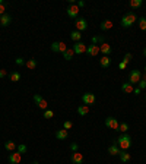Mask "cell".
<instances>
[{
	"label": "cell",
	"mask_w": 146,
	"mask_h": 164,
	"mask_svg": "<svg viewBox=\"0 0 146 164\" xmlns=\"http://www.w3.org/2000/svg\"><path fill=\"white\" fill-rule=\"evenodd\" d=\"M115 144L118 145V148H121L123 151H127L128 148L131 146V136L128 133H123L115 139Z\"/></svg>",
	"instance_id": "obj_1"
},
{
	"label": "cell",
	"mask_w": 146,
	"mask_h": 164,
	"mask_svg": "<svg viewBox=\"0 0 146 164\" xmlns=\"http://www.w3.org/2000/svg\"><path fill=\"white\" fill-rule=\"evenodd\" d=\"M136 21H137V18H136L134 13H126V15L121 18V25H123L124 28H130Z\"/></svg>",
	"instance_id": "obj_2"
},
{
	"label": "cell",
	"mask_w": 146,
	"mask_h": 164,
	"mask_svg": "<svg viewBox=\"0 0 146 164\" xmlns=\"http://www.w3.org/2000/svg\"><path fill=\"white\" fill-rule=\"evenodd\" d=\"M142 79V72L137 71V69H133L131 72L128 73V84L134 85V84H139Z\"/></svg>",
	"instance_id": "obj_3"
},
{
	"label": "cell",
	"mask_w": 146,
	"mask_h": 164,
	"mask_svg": "<svg viewBox=\"0 0 146 164\" xmlns=\"http://www.w3.org/2000/svg\"><path fill=\"white\" fill-rule=\"evenodd\" d=\"M82 101H83L85 106H91V104H93V103L96 101V97H95V94H92V92H85V94L82 95Z\"/></svg>",
	"instance_id": "obj_4"
},
{
	"label": "cell",
	"mask_w": 146,
	"mask_h": 164,
	"mask_svg": "<svg viewBox=\"0 0 146 164\" xmlns=\"http://www.w3.org/2000/svg\"><path fill=\"white\" fill-rule=\"evenodd\" d=\"M105 126L108 129H112V130H118V126H120V123H118V120L115 119V117H107L105 119Z\"/></svg>",
	"instance_id": "obj_5"
},
{
	"label": "cell",
	"mask_w": 146,
	"mask_h": 164,
	"mask_svg": "<svg viewBox=\"0 0 146 164\" xmlns=\"http://www.w3.org/2000/svg\"><path fill=\"white\" fill-rule=\"evenodd\" d=\"M34 101H35V104L38 106V109L44 110V111H45V110H47V107H48L47 101H45V100H44V98H42L39 94H35V95H34Z\"/></svg>",
	"instance_id": "obj_6"
},
{
	"label": "cell",
	"mask_w": 146,
	"mask_h": 164,
	"mask_svg": "<svg viewBox=\"0 0 146 164\" xmlns=\"http://www.w3.org/2000/svg\"><path fill=\"white\" fill-rule=\"evenodd\" d=\"M86 49H88V46H85L82 41L74 43V46H73V51H74V54H83V53H86Z\"/></svg>",
	"instance_id": "obj_7"
},
{
	"label": "cell",
	"mask_w": 146,
	"mask_h": 164,
	"mask_svg": "<svg viewBox=\"0 0 146 164\" xmlns=\"http://www.w3.org/2000/svg\"><path fill=\"white\" fill-rule=\"evenodd\" d=\"M67 16L72 19H76L77 18V15H79V7L76 6V3L74 4H69V7H67Z\"/></svg>",
	"instance_id": "obj_8"
},
{
	"label": "cell",
	"mask_w": 146,
	"mask_h": 164,
	"mask_svg": "<svg viewBox=\"0 0 146 164\" xmlns=\"http://www.w3.org/2000/svg\"><path fill=\"white\" fill-rule=\"evenodd\" d=\"M74 26H76V29L77 31H85L86 28H88V22H86V19L85 18H79L77 21H76V24H74Z\"/></svg>",
	"instance_id": "obj_9"
},
{
	"label": "cell",
	"mask_w": 146,
	"mask_h": 164,
	"mask_svg": "<svg viewBox=\"0 0 146 164\" xmlns=\"http://www.w3.org/2000/svg\"><path fill=\"white\" fill-rule=\"evenodd\" d=\"M70 160H72L73 164H83V155L80 154V152H73L72 157H70Z\"/></svg>",
	"instance_id": "obj_10"
},
{
	"label": "cell",
	"mask_w": 146,
	"mask_h": 164,
	"mask_svg": "<svg viewBox=\"0 0 146 164\" xmlns=\"http://www.w3.org/2000/svg\"><path fill=\"white\" fill-rule=\"evenodd\" d=\"M10 24H12V16L10 15L4 13L3 16H0V25L1 26H9Z\"/></svg>",
	"instance_id": "obj_11"
},
{
	"label": "cell",
	"mask_w": 146,
	"mask_h": 164,
	"mask_svg": "<svg viewBox=\"0 0 146 164\" xmlns=\"http://www.w3.org/2000/svg\"><path fill=\"white\" fill-rule=\"evenodd\" d=\"M20 157H22V154H19L18 151H16V152H12V154L9 155V161L12 164H19L20 163Z\"/></svg>",
	"instance_id": "obj_12"
},
{
	"label": "cell",
	"mask_w": 146,
	"mask_h": 164,
	"mask_svg": "<svg viewBox=\"0 0 146 164\" xmlns=\"http://www.w3.org/2000/svg\"><path fill=\"white\" fill-rule=\"evenodd\" d=\"M67 136H69V132H67L66 129H58V130L55 132V138H57V139H60V141L67 139Z\"/></svg>",
	"instance_id": "obj_13"
},
{
	"label": "cell",
	"mask_w": 146,
	"mask_h": 164,
	"mask_svg": "<svg viewBox=\"0 0 146 164\" xmlns=\"http://www.w3.org/2000/svg\"><path fill=\"white\" fill-rule=\"evenodd\" d=\"M86 53H88L89 56H96L98 53H99V47H98L96 44H91V46H88Z\"/></svg>",
	"instance_id": "obj_14"
},
{
	"label": "cell",
	"mask_w": 146,
	"mask_h": 164,
	"mask_svg": "<svg viewBox=\"0 0 146 164\" xmlns=\"http://www.w3.org/2000/svg\"><path fill=\"white\" fill-rule=\"evenodd\" d=\"M108 154L110 155H118V154H120V148L115 144V141H114V144H111V145L108 146Z\"/></svg>",
	"instance_id": "obj_15"
},
{
	"label": "cell",
	"mask_w": 146,
	"mask_h": 164,
	"mask_svg": "<svg viewBox=\"0 0 146 164\" xmlns=\"http://www.w3.org/2000/svg\"><path fill=\"white\" fill-rule=\"evenodd\" d=\"M70 38H72V41H74V43H79L82 40V32L77 31V29H74V31L70 32Z\"/></svg>",
	"instance_id": "obj_16"
},
{
	"label": "cell",
	"mask_w": 146,
	"mask_h": 164,
	"mask_svg": "<svg viewBox=\"0 0 146 164\" xmlns=\"http://www.w3.org/2000/svg\"><path fill=\"white\" fill-rule=\"evenodd\" d=\"M111 50H112V49H111V46H110V44H107V43H104V44L99 47V51H101L104 56H110Z\"/></svg>",
	"instance_id": "obj_17"
},
{
	"label": "cell",
	"mask_w": 146,
	"mask_h": 164,
	"mask_svg": "<svg viewBox=\"0 0 146 164\" xmlns=\"http://www.w3.org/2000/svg\"><path fill=\"white\" fill-rule=\"evenodd\" d=\"M25 66H26L28 69L34 71V69H36V66H38V62H36V59H29V60H26Z\"/></svg>",
	"instance_id": "obj_18"
},
{
	"label": "cell",
	"mask_w": 146,
	"mask_h": 164,
	"mask_svg": "<svg viewBox=\"0 0 146 164\" xmlns=\"http://www.w3.org/2000/svg\"><path fill=\"white\" fill-rule=\"evenodd\" d=\"M99 65H101L102 68H108L110 65H111V59H110L108 56H102V57L99 59Z\"/></svg>",
	"instance_id": "obj_19"
},
{
	"label": "cell",
	"mask_w": 146,
	"mask_h": 164,
	"mask_svg": "<svg viewBox=\"0 0 146 164\" xmlns=\"http://www.w3.org/2000/svg\"><path fill=\"white\" fill-rule=\"evenodd\" d=\"M16 148H18V145H16L13 141H6V142H4V149H6V151H15Z\"/></svg>",
	"instance_id": "obj_20"
},
{
	"label": "cell",
	"mask_w": 146,
	"mask_h": 164,
	"mask_svg": "<svg viewBox=\"0 0 146 164\" xmlns=\"http://www.w3.org/2000/svg\"><path fill=\"white\" fill-rule=\"evenodd\" d=\"M133 90H134V88H133V85H131V84H128V82H124V84L121 85V91L126 92V94H131Z\"/></svg>",
	"instance_id": "obj_21"
},
{
	"label": "cell",
	"mask_w": 146,
	"mask_h": 164,
	"mask_svg": "<svg viewBox=\"0 0 146 164\" xmlns=\"http://www.w3.org/2000/svg\"><path fill=\"white\" fill-rule=\"evenodd\" d=\"M142 4H143V0H130L128 1V6L131 9H139Z\"/></svg>",
	"instance_id": "obj_22"
},
{
	"label": "cell",
	"mask_w": 146,
	"mask_h": 164,
	"mask_svg": "<svg viewBox=\"0 0 146 164\" xmlns=\"http://www.w3.org/2000/svg\"><path fill=\"white\" fill-rule=\"evenodd\" d=\"M99 28H101L102 31H108V29L112 28V22H111V21H104V22H101Z\"/></svg>",
	"instance_id": "obj_23"
},
{
	"label": "cell",
	"mask_w": 146,
	"mask_h": 164,
	"mask_svg": "<svg viewBox=\"0 0 146 164\" xmlns=\"http://www.w3.org/2000/svg\"><path fill=\"white\" fill-rule=\"evenodd\" d=\"M118 155H120V160H121L123 163H128V161H130V158H131V157H130V154L126 152V151H120V154H118Z\"/></svg>",
	"instance_id": "obj_24"
},
{
	"label": "cell",
	"mask_w": 146,
	"mask_h": 164,
	"mask_svg": "<svg viewBox=\"0 0 146 164\" xmlns=\"http://www.w3.org/2000/svg\"><path fill=\"white\" fill-rule=\"evenodd\" d=\"M73 54H74L73 49H67V50H66V51L63 53V59L69 62V60H72V59H73Z\"/></svg>",
	"instance_id": "obj_25"
},
{
	"label": "cell",
	"mask_w": 146,
	"mask_h": 164,
	"mask_svg": "<svg viewBox=\"0 0 146 164\" xmlns=\"http://www.w3.org/2000/svg\"><path fill=\"white\" fill-rule=\"evenodd\" d=\"M77 113H79L80 116H86V114L89 113V107H88V106H79V107H77Z\"/></svg>",
	"instance_id": "obj_26"
},
{
	"label": "cell",
	"mask_w": 146,
	"mask_h": 164,
	"mask_svg": "<svg viewBox=\"0 0 146 164\" xmlns=\"http://www.w3.org/2000/svg\"><path fill=\"white\" fill-rule=\"evenodd\" d=\"M10 81H12V82H18V81H20V73L19 72L10 73Z\"/></svg>",
	"instance_id": "obj_27"
},
{
	"label": "cell",
	"mask_w": 146,
	"mask_h": 164,
	"mask_svg": "<svg viewBox=\"0 0 146 164\" xmlns=\"http://www.w3.org/2000/svg\"><path fill=\"white\" fill-rule=\"evenodd\" d=\"M118 130H120V132H123V133H127V130H128V125L126 123V122L120 123V126H118Z\"/></svg>",
	"instance_id": "obj_28"
},
{
	"label": "cell",
	"mask_w": 146,
	"mask_h": 164,
	"mask_svg": "<svg viewBox=\"0 0 146 164\" xmlns=\"http://www.w3.org/2000/svg\"><path fill=\"white\" fill-rule=\"evenodd\" d=\"M26 149H28V148H26L25 144H19L18 148H16V151H18L19 154H25V152H26Z\"/></svg>",
	"instance_id": "obj_29"
},
{
	"label": "cell",
	"mask_w": 146,
	"mask_h": 164,
	"mask_svg": "<svg viewBox=\"0 0 146 164\" xmlns=\"http://www.w3.org/2000/svg\"><path fill=\"white\" fill-rule=\"evenodd\" d=\"M139 28H140L142 31H146V18L139 19Z\"/></svg>",
	"instance_id": "obj_30"
},
{
	"label": "cell",
	"mask_w": 146,
	"mask_h": 164,
	"mask_svg": "<svg viewBox=\"0 0 146 164\" xmlns=\"http://www.w3.org/2000/svg\"><path fill=\"white\" fill-rule=\"evenodd\" d=\"M96 43H102L104 44L105 43V38L104 37H93L92 38V44H96Z\"/></svg>",
	"instance_id": "obj_31"
},
{
	"label": "cell",
	"mask_w": 146,
	"mask_h": 164,
	"mask_svg": "<svg viewBox=\"0 0 146 164\" xmlns=\"http://www.w3.org/2000/svg\"><path fill=\"white\" fill-rule=\"evenodd\" d=\"M53 116H54V113H53V110H45V111H44V117H45V119H51V117H53Z\"/></svg>",
	"instance_id": "obj_32"
},
{
	"label": "cell",
	"mask_w": 146,
	"mask_h": 164,
	"mask_svg": "<svg viewBox=\"0 0 146 164\" xmlns=\"http://www.w3.org/2000/svg\"><path fill=\"white\" fill-rule=\"evenodd\" d=\"M73 128V122H70V120H66L64 123H63V129H72Z\"/></svg>",
	"instance_id": "obj_33"
},
{
	"label": "cell",
	"mask_w": 146,
	"mask_h": 164,
	"mask_svg": "<svg viewBox=\"0 0 146 164\" xmlns=\"http://www.w3.org/2000/svg\"><path fill=\"white\" fill-rule=\"evenodd\" d=\"M15 63H16L18 66H25V63H26V62H25L22 57H18V59H15Z\"/></svg>",
	"instance_id": "obj_34"
},
{
	"label": "cell",
	"mask_w": 146,
	"mask_h": 164,
	"mask_svg": "<svg viewBox=\"0 0 146 164\" xmlns=\"http://www.w3.org/2000/svg\"><path fill=\"white\" fill-rule=\"evenodd\" d=\"M51 50H53L54 53H58V51H60V46H58V43H53V44H51Z\"/></svg>",
	"instance_id": "obj_35"
},
{
	"label": "cell",
	"mask_w": 146,
	"mask_h": 164,
	"mask_svg": "<svg viewBox=\"0 0 146 164\" xmlns=\"http://www.w3.org/2000/svg\"><path fill=\"white\" fill-rule=\"evenodd\" d=\"M70 149H72V152H77V149H79V145H77L76 142H72V144H70Z\"/></svg>",
	"instance_id": "obj_36"
},
{
	"label": "cell",
	"mask_w": 146,
	"mask_h": 164,
	"mask_svg": "<svg viewBox=\"0 0 146 164\" xmlns=\"http://www.w3.org/2000/svg\"><path fill=\"white\" fill-rule=\"evenodd\" d=\"M133 59V56H131V53H126V56H124V59H123V62H126V63H128L130 60Z\"/></svg>",
	"instance_id": "obj_37"
},
{
	"label": "cell",
	"mask_w": 146,
	"mask_h": 164,
	"mask_svg": "<svg viewBox=\"0 0 146 164\" xmlns=\"http://www.w3.org/2000/svg\"><path fill=\"white\" fill-rule=\"evenodd\" d=\"M58 46H60V51H61V53H64V51L67 50V49H66V44H64V43H58Z\"/></svg>",
	"instance_id": "obj_38"
},
{
	"label": "cell",
	"mask_w": 146,
	"mask_h": 164,
	"mask_svg": "<svg viewBox=\"0 0 146 164\" xmlns=\"http://www.w3.org/2000/svg\"><path fill=\"white\" fill-rule=\"evenodd\" d=\"M139 88H140V90H145V88H146V82H145V81H142V79H140V82H139Z\"/></svg>",
	"instance_id": "obj_39"
},
{
	"label": "cell",
	"mask_w": 146,
	"mask_h": 164,
	"mask_svg": "<svg viewBox=\"0 0 146 164\" xmlns=\"http://www.w3.org/2000/svg\"><path fill=\"white\" fill-rule=\"evenodd\" d=\"M4 7H6L4 4H0V16H3V15H4Z\"/></svg>",
	"instance_id": "obj_40"
},
{
	"label": "cell",
	"mask_w": 146,
	"mask_h": 164,
	"mask_svg": "<svg viewBox=\"0 0 146 164\" xmlns=\"http://www.w3.org/2000/svg\"><path fill=\"white\" fill-rule=\"evenodd\" d=\"M126 66H127V63H126V62H120V65H118V68H120V69H124Z\"/></svg>",
	"instance_id": "obj_41"
},
{
	"label": "cell",
	"mask_w": 146,
	"mask_h": 164,
	"mask_svg": "<svg viewBox=\"0 0 146 164\" xmlns=\"http://www.w3.org/2000/svg\"><path fill=\"white\" fill-rule=\"evenodd\" d=\"M140 91H142V90L137 87V88H134V90H133V94H134V95H139V94H140Z\"/></svg>",
	"instance_id": "obj_42"
},
{
	"label": "cell",
	"mask_w": 146,
	"mask_h": 164,
	"mask_svg": "<svg viewBox=\"0 0 146 164\" xmlns=\"http://www.w3.org/2000/svg\"><path fill=\"white\" fill-rule=\"evenodd\" d=\"M6 75H7V72H6L4 69H0V78H4Z\"/></svg>",
	"instance_id": "obj_43"
},
{
	"label": "cell",
	"mask_w": 146,
	"mask_h": 164,
	"mask_svg": "<svg viewBox=\"0 0 146 164\" xmlns=\"http://www.w3.org/2000/svg\"><path fill=\"white\" fill-rule=\"evenodd\" d=\"M76 6H77V7H83V6H85V1H77Z\"/></svg>",
	"instance_id": "obj_44"
},
{
	"label": "cell",
	"mask_w": 146,
	"mask_h": 164,
	"mask_svg": "<svg viewBox=\"0 0 146 164\" xmlns=\"http://www.w3.org/2000/svg\"><path fill=\"white\" fill-rule=\"evenodd\" d=\"M142 81H145V82H146V73H143V75H142Z\"/></svg>",
	"instance_id": "obj_45"
},
{
	"label": "cell",
	"mask_w": 146,
	"mask_h": 164,
	"mask_svg": "<svg viewBox=\"0 0 146 164\" xmlns=\"http://www.w3.org/2000/svg\"><path fill=\"white\" fill-rule=\"evenodd\" d=\"M143 56H146V49H145V50H143Z\"/></svg>",
	"instance_id": "obj_46"
},
{
	"label": "cell",
	"mask_w": 146,
	"mask_h": 164,
	"mask_svg": "<svg viewBox=\"0 0 146 164\" xmlns=\"http://www.w3.org/2000/svg\"><path fill=\"white\" fill-rule=\"evenodd\" d=\"M32 164H39V163H38V161H34V163H32Z\"/></svg>",
	"instance_id": "obj_47"
},
{
	"label": "cell",
	"mask_w": 146,
	"mask_h": 164,
	"mask_svg": "<svg viewBox=\"0 0 146 164\" xmlns=\"http://www.w3.org/2000/svg\"><path fill=\"white\" fill-rule=\"evenodd\" d=\"M145 101H146V94H145Z\"/></svg>",
	"instance_id": "obj_48"
},
{
	"label": "cell",
	"mask_w": 146,
	"mask_h": 164,
	"mask_svg": "<svg viewBox=\"0 0 146 164\" xmlns=\"http://www.w3.org/2000/svg\"><path fill=\"white\" fill-rule=\"evenodd\" d=\"M145 73H146V66H145Z\"/></svg>",
	"instance_id": "obj_49"
}]
</instances>
